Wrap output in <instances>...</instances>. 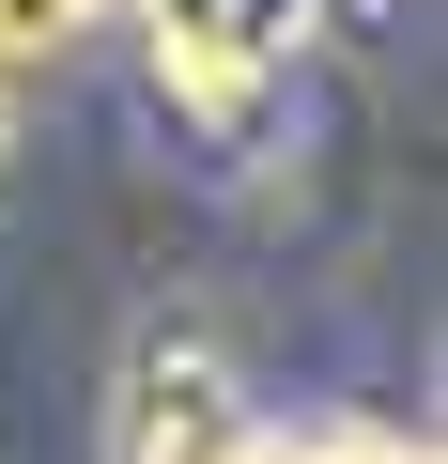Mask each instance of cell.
I'll return each mask as SVG.
<instances>
[{
	"label": "cell",
	"instance_id": "cell-1",
	"mask_svg": "<svg viewBox=\"0 0 448 464\" xmlns=\"http://www.w3.org/2000/svg\"><path fill=\"white\" fill-rule=\"evenodd\" d=\"M310 16H325V0H139V63H155V93H170L201 140H248V124L294 93Z\"/></svg>",
	"mask_w": 448,
	"mask_h": 464
},
{
	"label": "cell",
	"instance_id": "cell-2",
	"mask_svg": "<svg viewBox=\"0 0 448 464\" xmlns=\"http://www.w3.org/2000/svg\"><path fill=\"white\" fill-rule=\"evenodd\" d=\"M263 418H248V372L216 356L201 325H139L124 372H109V464H233Z\"/></svg>",
	"mask_w": 448,
	"mask_h": 464
},
{
	"label": "cell",
	"instance_id": "cell-3",
	"mask_svg": "<svg viewBox=\"0 0 448 464\" xmlns=\"http://www.w3.org/2000/svg\"><path fill=\"white\" fill-rule=\"evenodd\" d=\"M233 464H433L417 433H371V418H310V433H248Z\"/></svg>",
	"mask_w": 448,
	"mask_h": 464
},
{
	"label": "cell",
	"instance_id": "cell-4",
	"mask_svg": "<svg viewBox=\"0 0 448 464\" xmlns=\"http://www.w3.org/2000/svg\"><path fill=\"white\" fill-rule=\"evenodd\" d=\"M78 32H93V0H0V63H16V78H47Z\"/></svg>",
	"mask_w": 448,
	"mask_h": 464
},
{
	"label": "cell",
	"instance_id": "cell-5",
	"mask_svg": "<svg viewBox=\"0 0 448 464\" xmlns=\"http://www.w3.org/2000/svg\"><path fill=\"white\" fill-rule=\"evenodd\" d=\"M16 109H32V78H16V63H0V155H16Z\"/></svg>",
	"mask_w": 448,
	"mask_h": 464
}]
</instances>
